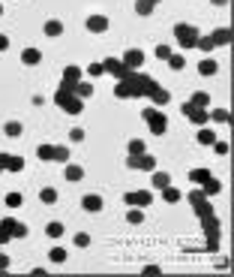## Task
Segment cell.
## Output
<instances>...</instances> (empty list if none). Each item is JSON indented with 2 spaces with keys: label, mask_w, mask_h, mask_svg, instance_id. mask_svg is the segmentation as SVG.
I'll return each mask as SVG.
<instances>
[{
  "label": "cell",
  "mask_w": 234,
  "mask_h": 277,
  "mask_svg": "<svg viewBox=\"0 0 234 277\" xmlns=\"http://www.w3.org/2000/svg\"><path fill=\"white\" fill-rule=\"evenodd\" d=\"M126 84V94H129V99H135V97H150V91L156 88V79L153 76H147V73H138V69H135V73L129 76V79H126L123 81Z\"/></svg>",
  "instance_id": "cell-1"
},
{
  "label": "cell",
  "mask_w": 234,
  "mask_h": 277,
  "mask_svg": "<svg viewBox=\"0 0 234 277\" xmlns=\"http://www.w3.org/2000/svg\"><path fill=\"white\" fill-rule=\"evenodd\" d=\"M54 102L66 112V115H72V118H78L81 112H84V99L81 97H75V94H69V91H54Z\"/></svg>",
  "instance_id": "cell-2"
},
{
  "label": "cell",
  "mask_w": 234,
  "mask_h": 277,
  "mask_svg": "<svg viewBox=\"0 0 234 277\" xmlns=\"http://www.w3.org/2000/svg\"><path fill=\"white\" fill-rule=\"evenodd\" d=\"M201 226H204V235H207V250H219V235H222V220L210 214V217H201Z\"/></svg>",
  "instance_id": "cell-3"
},
{
  "label": "cell",
  "mask_w": 234,
  "mask_h": 277,
  "mask_svg": "<svg viewBox=\"0 0 234 277\" xmlns=\"http://www.w3.org/2000/svg\"><path fill=\"white\" fill-rule=\"evenodd\" d=\"M141 118H144V124L150 127V133H153V136H165V133H168V118L162 115L159 109L147 106V109L141 112Z\"/></svg>",
  "instance_id": "cell-4"
},
{
  "label": "cell",
  "mask_w": 234,
  "mask_h": 277,
  "mask_svg": "<svg viewBox=\"0 0 234 277\" xmlns=\"http://www.w3.org/2000/svg\"><path fill=\"white\" fill-rule=\"evenodd\" d=\"M174 37H177L180 48H195L201 30H198V24H174Z\"/></svg>",
  "instance_id": "cell-5"
},
{
  "label": "cell",
  "mask_w": 234,
  "mask_h": 277,
  "mask_svg": "<svg viewBox=\"0 0 234 277\" xmlns=\"http://www.w3.org/2000/svg\"><path fill=\"white\" fill-rule=\"evenodd\" d=\"M126 169H141V172H153L156 169V157L153 154H126Z\"/></svg>",
  "instance_id": "cell-6"
},
{
  "label": "cell",
  "mask_w": 234,
  "mask_h": 277,
  "mask_svg": "<svg viewBox=\"0 0 234 277\" xmlns=\"http://www.w3.org/2000/svg\"><path fill=\"white\" fill-rule=\"evenodd\" d=\"M123 202H126V208H150L153 193L150 190H132V193H123Z\"/></svg>",
  "instance_id": "cell-7"
},
{
  "label": "cell",
  "mask_w": 234,
  "mask_h": 277,
  "mask_svg": "<svg viewBox=\"0 0 234 277\" xmlns=\"http://www.w3.org/2000/svg\"><path fill=\"white\" fill-rule=\"evenodd\" d=\"M180 112H183L189 120L195 127H204L207 120H210V115H207V109H198V106H192V102H183V106H180Z\"/></svg>",
  "instance_id": "cell-8"
},
{
  "label": "cell",
  "mask_w": 234,
  "mask_h": 277,
  "mask_svg": "<svg viewBox=\"0 0 234 277\" xmlns=\"http://www.w3.org/2000/svg\"><path fill=\"white\" fill-rule=\"evenodd\" d=\"M120 63H123V66H129V69H141V63H144V51H141V48H126V55L120 58Z\"/></svg>",
  "instance_id": "cell-9"
},
{
  "label": "cell",
  "mask_w": 234,
  "mask_h": 277,
  "mask_svg": "<svg viewBox=\"0 0 234 277\" xmlns=\"http://www.w3.org/2000/svg\"><path fill=\"white\" fill-rule=\"evenodd\" d=\"M81 208H84L87 214H99V211H102V196H99V193H87V196L81 199Z\"/></svg>",
  "instance_id": "cell-10"
},
{
  "label": "cell",
  "mask_w": 234,
  "mask_h": 277,
  "mask_svg": "<svg viewBox=\"0 0 234 277\" xmlns=\"http://www.w3.org/2000/svg\"><path fill=\"white\" fill-rule=\"evenodd\" d=\"M84 24H87L90 33H105V30H108V19H105V15H90Z\"/></svg>",
  "instance_id": "cell-11"
},
{
  "label": "cell",
  "mask_w": 234,
  "mask_h": 277,
  "mask_svg": "<svg viewBox=\"0 0 234 277\" xmlns=\"http://www.w3.org/2000/svg\"><path fill=\"white\" fill-rule=\"evenodd\" d=\"M210 40H213V45H216V48L228 45V42H231V27H216V30L210 33Z\"/></svg>",
  "instance_id": "cell-12"
},
{
  "label": "cell",
  "mask_w": 234,
  "mask_h": 277,
  "mask_svg": "<svg viewBox=\"0 0 234 277\" xmlns=\"http://www.w3.org/2000/svg\"><path fill=\"white\" fill-rule=\"evenodd\" d=\"M150 102H153V106H168V102H171V94L162 88V84H156V88L150 91Z\"/></svg>",
  "instance_id": "cell-13"
},
{
  "label": "cell",
  "mask_w": 234,
  "mask_h": 277,
  "mask_svg": "<svg viewBox=\"0 0 234 277\" xmlns=\"http://www.w3.org/2000/svg\"><path fill=\"white\" fill-rule=\"evenodd\" d=\"M39 60H42V51H39V48H33V45H30V48L21 51V63H24V66H36Z\"/></svg>",
  "instance_id": "cell-14"
},
{
  "label": "cell",
  "mask_w": 234,
  "mask_h": 277,
  "mask_svg": "<svg viewBox=\"0 0 234 277\" xmlns=\"http://www.w3.org/2000/svg\"><path fill=\"white\" fill-rule=\"evenodd\" d=\"M201 190H204V196H216V193H222V181L210 175V178L201 184Z\"/></svg>",
  "instance_id": "cell-15"
},
{
  "label": "cell",
  "mask_w": 234,
  "mask_h": 277,
  "mask_svg": "<svg viewBox=\"0 0 234 277\" xmlns=\"http://www.w3.org/2000/svg\"><path fill=\"white\" fill-rule=\"evenodd\" d=\"M198 73H201V76H216V73H219V63H216L213 58H207V60H201V63H198Z\"/></svg>",
  "instance_id": "cell-16"
},
{
  "label": "cell",
  "mask_w": 234,
  "mask_h": 277,
  "mask_svg": "<svg viewBox=\"0 0 234 277\" xmlns=\"http://www.w3.org/2000/svg\"><path fill=\"white\" fill-rule=\"evenodd\" d=\"M207 178H210V169H189V181H192L195 187H201Z\"/></svg>",
  "instance_id": "cell-17"
},
{
  "label": "cell",
  "mask_w": 234,
  "mask_h": 277,
  "mask_svg": "<svg viewBox=\"0 0 234 277\" xmlns=\"http://www.w3.org/2000/svg\"><path fill=\"white\" fill-rule=\"evenodd\" d=\"M42 30H45V37H51V40H54V37H60V33H63V21L51 19V21H45V27H42Z\"/></svg>",
  "instance_id": "cell-18"
},
{
  "label": "cell",
  "mask_w": 234,
  "mask_h": 277,
  "mask_svg": "<svg viewBox=\"0 0 234 277\" xmlns=\"http://www.w3.org/2000/svg\"><path fill=\"white\" fill-rule=\"evenodd\" d=\"M63 175H66V181H81V178H84V169L75 166V163H66V172H63Z\"/></svg>",
  "instance_id": "cell-19"
},
{
  "label": "cell",
  "mask_w": 234,
  "mask_h": 277,
  "mask_svg": "<svg viewBox=\"0 0 234 277\" xmlns=\"http://www.w3.org/2000/svg\"><path fill=\"white\" fill-rule=\"evenodd\" d=\"M45 235H48L51 241H57V238L63 235V223H57V220H51V223H45Z\"/></svg>",
  "instance_id": "cell-20"
},
{
  "label": "cell",
  "mask_w": 234,
  "mask_h": 277,
  "mask_svg": "<svg viewBox=\"0 0 234 277\" xmlns=\"http://www.w3.org/2000/svg\"><path fill=\"white\" fill-rule=\"evenodd\" d=\"M189 102H192V106H198V109H207V106H210V94H204V91H195V94L189 97Z\"/></svg>",
  "instance_id": "cell-21"
},
{
  "label": "cell",
  "mask_w": 234,
  "mask_h": 277,
  "mask_svg": "<svg viewBox=\"0 0 234 277\" xmlns=\"http://www.w3.org/2000/svg\"><path fill=\"white\" fill-rule=\"evenodd\" d=\"M207 115H210V120H216V124H231V112L228 109H213Z\"/></svg>",
  "instance_id": "cell-22"
},
{
  "label": "cell",
  "mask_w": 234,
  "mask_h": 277,
  "mask_svg": "<svg viewBox=\"0 0 234 277\" xmlns=\"http://www.w3.org/2000/svg\"><path fill=\"white\" fill-rule=\"evenodd\" d=\"M162 199H165L168 205H177V202H180V190L171 187V184H168V187H162Z\"/></svg>",
  "instance_id": "cell-23"
},
{
  "label": "cell",
  "mask_w": 234,
  "mask_h": 277,
  "mask_svg": "<svg viewBox=\"0 0 234 277\" xmlns=\"http://www.w3.org/2000/svg\"><path fill=\"white\" fill-rule=\"evenodd\" d=\"M81 73H84V69H78V66H66V69H63V81L78 84V81H81Z\"/></svg>",
  "instance_id": "cell-24"
},
{
  "label": "cell",
  "mask_w": 234,
  "mask_h": 277,
  "mask_svg": "<svg viewBox=\"0 0 234 277\" xmlns=\"http://www.w3.org/2000/svg\"><path fill=\"white\" fill-rule=\"evenodd\" d=\"M21 124H18V120H6V124H3V133L9 136V138H18V136H21Z\"/></svg>",
  "instance_id": "cell-25"
},
{
  "label": "cell",
  "mask_w": 234,
  "mask_h": 277,
  "mask_svg": "<svg viewBox=\"0 0 234 277\" xmlns=\"http://www.w3.org/2000/svg\"><path fill=\"white\" fill-rule=\"evenodd\" d=\"M192 208H195L198 220H201V217H210V214H216V211H213V205H210L207 199H204V202H198V205H192Z\"/></svg>",
  "instance_id": "cell-26"
},
{
  "label": "cell",
  "mask_w": 234,
  "mask_h": 277,
  "mask_svg": "<svg viewBox=\"0 0 234 277\" xmlns=\"http://www.w3.org/2000/svg\"><path fill=\"white\" fill-rule=\"evenodd\" d=\"M213 142H216V133L213 130H207V127L198 130V145H213Z\"/></svg>",
  "instance_id": "cell-27"
},
{
  "label": "cell",
  "mask_w": 234,
  "mask_h": 277,
  "mask_svg": "<svg viewBox=\"0 0 234 277\" xmlns=\"http://www.w3.org/2000/svg\"><path fill=\"white\" fill-rule=\"evenodd\" d=\"M54 163H69V148L66 145H54Z\"/></svg>",
  "instance_id": "cell-28"
},
{
  "label": "cell",
  "mask_w": 234,
  "mask_h": 277,
  "mask_svg": "<svg viewBox=\"0 0 234 277\" xmlns=\"http://www.w3.org/2000/svg\"><path fill=\"white\" fill-rule=\"evenodd\" d=\"M75 97H81V99L93 97V84H90V81H78V84H75Z\"/></svg>",
  "instance_id": "cell-29"
},
{
  "label": "cell",
  "mask_w": 234,
  "mask_h": 277,
  "mask_svg": "<svg viewBox=\"0 0 234 277\" xmlns=\"http://www.w3.org/2000/svg\"><path fill=\"white\" fill-rule=\"evenodd\" d=\"M39 199H42L45 205H54V202H57V190H54V187H42V190H39Z\"/></svg>",
  "instance_id": "cell-30"
},
{
  "label": "cell",
  "mask_w": 234,
  "mask_h": 277,
  "mask_svg": "<svg viewBox=\"0 0 234 277\" xmlns=\"http://www.w3.org/2000/svg\"><path fill=\"white\" fill-rule=\"evenodd\" d=\"M126 220H129L132 226H138V223H144V208H129V211H126Z\"/></svg>",
  "instance_id": "cell-31"
},
{
  "label": "cell",
  "mask_w": 234,
  "mask_h": 277,
  "mask_svg": "<svg viewBox=\"0 0 234 277\" xmlns=\"http://www.w3.org/2000/svg\"><path fill=\"white\" fill-rule=\"evenodd\" d=\"M36 157H39L42 163H51V157H54V145H39V148H36Z\"/></svg>",
  "instance_id": "cell-32"
},
{
  "label": "cell",
  "mask_w": 234,
  "mask_h": 277,
  "mask_svg": "<svg viewBox=\"0 0 234 277\" xmlns=\"http://www.w3.org/2000/svg\"><path fill=\"white\" fill-rule=\"evenodd\" d=\"M48 259H51V262H54V265H63V262H66V250H63V247H51Z\"/></svg>",
  "instance_id": "cell-33"
},
{
  "label": "cell",
  "mask_w": 234,
  "mask_h": 277,
  "mask_svg": "<svg viewBox=\"0 0 234 277\" xmlns=\"http://www.w3.org/2000/svg\"><path fill=\"white\" fill-rule=\"evenodd\" d=\"M168 66L174 69V73H180V69H186V58L183 55H171L168 58Z\"/></svg>",
  "instance_id": "cell-34"
},
{
  "label": "cell",
  "mask_w": 234,
  "mask_h": 277,
  "mask_svg": "<svg viewBox=\"0 0 234 277\" xmlns=\"http://www.w3.org/2000/svg\"><path fill=\"white\" fill-rule=\"evenodd\" d=\"M153 9H156V6L150 3V0H135V12H138V15H150Z\"/></svg>",
  "instance_id": "cell-35"
},
{
  "label": "cell",
  "mask_w": 234,
  "mask_h": 277,
  "mask_svg": "<svg viewBox=\"0 0 234 277\" xmlns=\"http://www.w3.org/2000/svg\"><path fill=\"white\" fill-rule=\"evenodd\" d=\"M171 184V178L165 175V172H153V187L156 190H162V187H168Z\"/></svg>",
  "instance_id": "cell-36"
},
{
  "label": "cell",
  "mask_w": 234,
  "mask_h": 277,
  "mask_svg": "<svg viewBox=\"0 0 234 277\" xmlns=\"http://www.w3.org/2000/svg\"><path fill=\"white\" fill-rule=\"evenodd\" d=\"M84 73H87L90 79H102V76H105V66H102V63H90Z\"/></svg>",
  "instance_id": "cell-37"
},
{
  "label": "cell",
  "mask_w": 234,
  "mask_h": 277,
  "mask_svg": "<svg viewBox=\"0 0 234 277\" xmlns=\"http://www.w3.org/2000/svg\"><path fill=\"white\" fill-rule=\"evenodd\" d=\"M21 205H24L21 193H6V208H12V211H15V208H21Z\"/></svg>",
  "instance_id": "cell-38"
},
{
  "label": "cell",
  "mask_w": 234,
  "mask_h": 277,
  "mask_svg": "<svg viewBox=\"0 0 234 277\" xmlns=\"http://www.w3.org/2000/svg\"><path fill=\"white\" fill-rule=\"evenodd\" d=\"M24 169V157H9L6 160V172H21Z\"/></svg>",
  "instance_id": "cell-39"
},
{
  "label": "cell",
  "mask_w": 234,
  "mask_h": 277,
  "mask_svg": "<svg viewBox=\"0 0 234 277\" xmlns=\"http://www.w3.org/2000/svg\"><path fill=\"white\" fill-rule=\"evenodd\" d=\"M126 151H129V154H144V151H147V145H144L141 138H132V142L126 145Z\"/></svg>",
  "instance_id": "cell-40"
},
{
  "label": "cell",
  "mask_w": 234,
  "mask_h": 277,
  "mask_svg": "<svg viewBox=\"0 0 234 277\" xmlns=\"http://www.w3.org/2000/svg\"><path fill=\"white\" fill-rule=\"evenodd\" d=\"M195 48H198V51H213L216 45H213V40H210V37H198V42H195Z\"/></svg>",
  "instance_id": "cell-41"
},
{
  "label": "cell",
  "mask_w": 234,
  "mask_h": 277,
  "mask_svg": "<svg viewBox=\"0 0 234 277\" xmlns=\"http://www.w3.org/2000/svg\"><path fill=\"white\" fill-rule=\"evenodd\" d=\"M12 238H15V241H18V238H27V226H24V223H18V220L12 223Z\"/></svg>",
  "instance_id": "cell-42"
},
{
  "label": "cell",
  "mask_w": 234,
  "mask_h": 277,
  "mask_svg": "<svg viewBox=\"0 0 234 277\" xmlns=\"http://www.w3.org/2000/svg\"><path fill=\"white\" fill-rule=\"evenodd\" d=\"M171 55H174L171 45H156V58H159V60H168Z\"/></svg>",
  "instance_id": "cell-43"
},
{
  "label": "cell",
  "mask_w": 234,
  "mask_h": 277,
  "mask_svg": "<svg viewBox=\"0 0 234 277\" xmlns=\"http://www.w3.org/2000/svg\"><path fill=\"white\" fill-rule=\"evenodd\" d=\"M204 199H207V196H204V190H201V187H195V190H192V193H189V202H192V205H198V202H204Z\"/></svg>",
  "instance_id": "cell-44"
},
{
  "label": "cell",
  "mask_w": 234,
  "mask_h": 277,
  "mask_svg": "<svg viewBox=\"0 0 234 277\" xmlns=\"http://www.w3.org/2000/svg\"><path fill=\"white\" fill-rule=\"evenodd\" d=\"M141 274H144V277H159V274H162V268H159V265H144V268H141Z\"/></svg>",
  "instance_id": "cell-45"
},
{
  "label": "cell",
  "mask_w": 234,
  "mask_h": 277,
  "mask_svg": "<svg viewBox=\"0 0 234 277\" xmlns=\"http://www.w3.org/2000/svg\"><path fill=\"white\" fill-rule=\"evenodd\" d=\"M213 151L219 154V157H225V154H228L231 148H228V142H219V138H216V142H213Z\"/></svg>",
  "instance_id": "cell-46"
},
{
  "label": "cell",
  "mask_w": 234,
  "mask_h": 277,
  "mask_svg": "<svg viewBox=\"0 0 234 277\" xmlns=\"http://www.w3.org/2000/svg\"><path fill=\"white\" fill-rule=\"evenodd\" d=\"M75 247H90V235L87 232H78L75 235Z\"/></svg>",
  "instance_id": "cell-47"
},
{
  "label": "cell",
  "mask_w": 234,
  "mask_h": 277,
  "mask_svg": "<svg viewBox=\"0 0 234 277\" xmlns=\"http://www.w3.org/2000/svg\"><path fill=\"white\" fill-rule=\"evenodd\" d=\"M69 138H72V142H84V130L81 127H72L69 130Z\"/></svg>",
  "instance_id": "cell-48"
},
{
  "label": "cell",
  "mask_w": 234,
  "mask_h": 277,
  "mask_svg": "<svg viewBox=\"0 0 234 277\" xmlns=\"http://www.w3.org/2000/svg\"><path fill=\"white\" fill-rule=\"evenodd\" d=\"M216 268H219V271H228V268H231V259H228V256L216 259Z\"/></svg>",
  "instance_id": "cell-49"
},
{
  "label": "cell",
  "mask_w": 234,
  "mask_h": 277,
  "mask_svg": "<svg viewBox=\"0 0 234 277\" xmlns=\"http://www.w3.org/2000/svg\"><path fill=\"white\" fill-rule=\"evenodd\" d=\"M3 271H9V256L0 250V274H3Z\"/></svg>",
  "instance_id": "cell-50"
},
{
  "label": "cell",
  "mask_w": 234,
  "mask_h": 277,
  "mask_svg": "<svg viewBox=\"0 0 234 277\" xmlns=\"http://www.w3.org/2000/svg\"><path fill=\"white\" fill-rule=\"evenodd\" d=\"M9 48V37H6V33H0V51H6Z\"/></svg>",
  "instance_id": "cell-51"
},
{
  "label": "cell",
  "mask_w": 234,
  "mask_h": 277,
  "mask_svg": "<svg viewBox=\"0 0 234 277\" xmlns=\"http://www.w3.org/2000/svg\"><path fill=\"white\" fill-rule=\"evenodd\" d=\"M213 6H228V0H210Z\"/></svg>",
  "instance_id": "cell-52"
},
{
  "label": "cell",
  "mask_w": 234,
  "mask_h": 277,
  "mask_svg": "<svg viewBox=\"0 0 234 277\" xmlns=\"http://www.w3.org/2000/svg\"><path fill=\"white\" fill-rule=\"evenodd\" d=\"M0 15H3V3H0Z\"/></svg>",
  "instance_id": "cell-53"
},
{
  "label": "cell",
  "mask_w": 234,
  "mask_h": 277,
  "mask_svg": "<svg viewBox=\"0 0 234 277\" xmlns=\"http://www.w3.org/2000/svg\"><path fill=\"white\" fill-rule=\"evenodd\" d=\"M150 3H153V6H156V3H159V0H150Z\"/></svg>",
  "instance_id": "cell-54"
},
{
  "label": "cell",
  "mask_w": 234,
  "mask_h": 277,
  "mask_svg": "<svg viewBox=\"0 0 234 277\" xmlns=\"http://www.w3.org/2000/svg\"><path fill=\"white\" fill-rule=\"evenodd\" d=\"M0 250H3V247H0Z\"/></svg>",
  "instance_id": "cell-55"
}]
</instances>
